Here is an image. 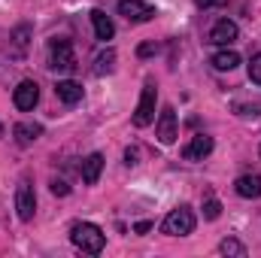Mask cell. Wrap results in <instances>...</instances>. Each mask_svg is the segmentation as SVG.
<instances>
[{"instance_id": "obj_1", "label": "cell", "mask_w": 261, "mask_h": 258, "mask_svg": "<svg viewBox=\"0 0 261 258\" xmlns=\"http://www.w3.org/2000/svg\"><path fill=\"white\" fill-rule=\"evenodd\" d=\"M70 240H73L76 249H82V252H88V255H100V252H103V243H107L103 231H100L97 225H91V222H76V225L70 228Z\"/></svg>"}, {"instance_id": "obj_2", "label": "cell", "mask_w": 261, "mask_h": 258, "mask_svg": "<svg viewBox=\"0 0 261 258\" xmlns=\"http://www.w3.org/2000/svg\"><path fill=\"white\" fill-rule=\"evenodd\" d=\"M161 231L170 234V237H189V234L195 231V213H192L189 207L170 210L167 219H164V225H161Z\"/></svg>"}, {"instance_id": "obj_3", "label": "cell", "mask_w": 261, "mask_h": 258, "mask_svg": "<svg viewBox=\"0 0 261 258\" xmlns=\"http://www.w3.org/2000/svg\"><path fill=\"white\" fill-rule=\"evenodd\" d=\"M155 107H158V88L155 82H146L143 85V94H140V104L134 110V125L137 128H146L155 122Z\"/></svg>"}, {"instance_id": "obj_4", "label": "cell", "mask_w": 261, "mask_h": 258, "mask_svg": "<svg viewBox=\"0 0 261 258\" xmlns=\"http://www.w3.org/2000/svg\"><path fill=\"white\" fill-rule=\"evenodd\" d=\"M49 67L55 73H73L76 70V55L70 40H52L49 43Z\"/></svg>"}, {"instance_id": "obj_5", "label": "cell", "mask_w": 261, "mask_h": 258, "mask_svg": "<svg viewBox=\"0 0 261 258\" xmlns=\"http://www.w3.org/2000/svg\"><path fill=\"white\" fill-rule=\"evenodd\" d=\"M15 213H18L21 222H31L34 213H37V194H34V186L28 179H21L18 189H15Z\"/></svg>"}, {"instance_id": "obj_6", "label": "cell", "mask_w": 261, "mask_h": 258, "mask_svg": "<svg viewBox=\"0 0 261 258\" xmlns=\"http://www.w3.org/2000/svg\"><path fill=\"white\" fill-rule=\"evenodd\" d=\"M119 15H125L128 21H152L155 18V6H149L146 0H119Z\"/></svg>"}, {"instance_id": "obj_7", "label": "cell", "mask_w": 261, "mask_h": 258, "mask_svg": "<svg viewBox=\"0 0 261 258\" xmlns=\"http://www.w3.org/2000/svg\"><path fill=\"white\" fill-rule=\"evenodd\" d=\"M12 100H15V107H18L21 113H31V110L37 107V100H40V85H37L34 79L18 82V88L12 91Z\"/></svg>"}, {"instance_id": "obj_8", "label": "cell", "mask_w": 261, "mask_h": 258, "mask_svg": "<svg viewBox=\"0 0 261 258\" xmlns=\"http://www.w3.org/2000/svg\"><path fill=\"white\" fill-rule=\"evenodd\" d=\"M155 137H158L164 146L176 143L179 128H176V113H173V107H164V110H161V116H158V125H155Z\"/></svg>"}, {"instance_id": "obj_9", "label": "cell", "mask_w": 261, "mask_h": 258, "mask_svg": "<svg viewBox=\"0 0 261 258\" xmlns=\"http://www.w3.org/2000/svg\"><path fill=\"white\" fill-rule=\"evenodd\" d=\"M237 34H240V28H237L231 18H219V21L213 24V31H210V43H213V46H231V43L237 40Z\"/></svg>"}, {"instance_id": "obj_10", "label": "cell", "mask_w": 261, "mask_h": 258, "mask_svg": "<svg viewBox=\"0 0 261 258\" xmlns=\"http://www.w3.org/2000/svg\"><path fill=\"white\" fill-rule=\"evenodd\" d=\"M210 152H213V137H206V134H195L192 143L182 149V158H186V161H203Z\"/></svg>"}, {"instance_id": "obj_11", "label": "cell", "mask_w": 261, "mask_h": 258, "mask_svg": "<svg viewBox=\"0 0 261 258\" xmlns=\"http://www.w3.org/2000/svg\"><path fill=\"white\" fill-rule=\"evenodd\" d=\"M91 24H94V37L97 40H113L116 37V24H113V18L103 12V9H91Z\"/></svg>"}, {"instance_id": "obj_12", "label": "cell", "mask_w": 261, "mask_h": 258, "mask_svg": "<svg viewBox=\"0 0 261 258\" xmlns=\"http://www.w3.org/2000/svg\"><path fill=\"white\" fill-rule=\"evenodd\" d=\"M100 170H103V155L100 152H91L85 161H82V183L85 186H94L100 179Z\"/></svg>"}, {"instance_id": "obj_13", "label": "cell", "mask_w": 261, "mask_h": 258, "mask_svg": "<svg viewBox=\"0 0 261 258\" xmlns=\"http://www.w3.org/2000/svg\"><path fill=\"white\" fill-rule=\"evenodd\" d=\"M12 137H15V143H18V146H31L34 140H40V137H43V125L18 122V125L12 128Z\"/></svg>"}, {"instance_id": "obj_14", "label": "cell", "mask_w": 261, "mask_h": 258, "mask_svg": "<svg viewBox=\"0 0 261 258\" xmlns=\"http://www.w3.org/2000/svg\"><path fill=\"white\" fill-rule=\"evenodd\" d=\"M55 94L64 100L67 107H73V104H79V100H82V85H79V82H73V79H61V82L55 85Z\"/></svg>"}, {"instance_id": "obj_15", "label": "cell", "mask_w": 261, "mask_h": 258, "mask_svg": "<svg viewBox=\"0 0 261 258\" xmlns=\"http://www.w3.org/2000/svg\"><path fill=\"white\" fill-rule=\"evenodd\" d=\"M234 192L240 197H261V176L258 173H246L234 183Z\"/></svg>"}, {"instance_id": "obj_16", "label": "cell", "mask_w": 261, "mask_h": 258, "mask_svg": "<svg viewBox=\"0 0 261 258\" xmlns=\"http://www.w3.org/2000/svg\"><path fill=\"white\" fill-rule=\"evenodd\" d=\"M237 64H240V55H237L234 49H222V52H216V55H213V67H216V70H222V73L234 70Z\"/></svg>"}, {"instance_id": "obj_17", "label": "cell", "mask_w": 261, "mask_h": 258, "mask_svg": "<svg viewBox=\"0 0 261 258\" xmlns=\"http://www.w3.org/2000/svg\"><path fill=\"white\" fill-rule=\"evenodd\" d=\"M113 70H116V52L107 49V52L97 55V61H94V73H97V76H107V73H113Z\"/></svg>"}, {"instance_id": "obj_18", "label": "cell", "mask_w": 261, "mask_h": 258, "mask_svg": "<svg viewBox=\"0 0 261 258\" xmlns=\"http://www.w3.org/2000/svg\"><path fill=\"white\" fill-rule=\"evenodd\" d=\"M219 252H222V255H234V258H246V246H243L240 240L228 237V240L219 243Z\"/></svg>"}, {"instance_id": "obj_19", "label": "cell", "mask_w": 261, "mask_h": 258, "mask_svg": "<svg viewBox=\"0 0 261 258\" xmlns=\"http://www.w3.org/2000/svg\"><path fill=\"white\" fill-rule=\"evenodd\" d=\"M219 216H222V203H219L216 197H210V200L203 203V219L213 222V219H219Z\"/></svg>"}, {"instance_id": "obj_20", "label": "cell", "mask_w": 261, "mask_h": 258, "mask_svg": "<svg viewBox=\"0 0 261 258\" xmlns=\"http://www.w3.org/2000/svg\"><path fill=\"white\" fill-rule=\"evenodd\" d=\"M28 37H31V28H28V24H21V28H15V34H12V40H15V46H18V52H24V46H28Z\"/></svg>"}, {"instance_id": "obj_21", "label": "cell", "mask_w": 261, "mask_h": 258, "mask_svg": "<svg viewBox=\"0 0 261 258\" xmlns=\"http://www.w3.org/2000/svg\"><path fill=\"white\" fill-rule=\"evenodd\" d=\"M249 79H252L255 85H261V52L252 55V61H249Z\"/></svg>"}, {"instance_id": "obj_22", "label": "cell", "mask_w": 261, "mask_h": 258, "mask_svg": "<svg viewBox=\"0 0 261 258\" xmlns=\"http://www.w3.org/2000/svg\"><path fill=\"white\" fill-rule=\"evenodd\" d=\"M258 113H261V107H258V104H252V107H249V104H237V116H246V119L252 116V119H255Z\"/></svg>"}, {"instance_id": "obj_23", "label": "cell", "mask_w": 261, "mask_h": 258, "mask_svg": "<svg viewBox=\"0 0 261 258\" xmlns=\"http://www.w3.org/2000/svg\"><path fill=\"white\" fill-rule=\"evenodd\" d=\"M155 52H158V43H143V46L137 49V55H140V58H152Z\"/></svg>"}, {"instance_id": "obj_24", "label": "cell", "mask_w": 261, "mask_h": 258, "mask_svg": "<svg viewBox=\"0 0 261 258\" xmlns=\"http://www.w3.org/2000/svg\"><path fill=\"white\" fill-rule=\"evenodd\" d=\"M52 194L64 197V194H70V186H67L64 179H52Z\"/></svg>"}, {"instance_id": "obj_25", "label": "cell", "mask_w": 261, "mask_h": 258, "mask_svg": "<svg viewBox=\"0 0 261 258\" xmlns=\"http://www.w3.org/2000/svg\"><path fill=\"white\" fill-rule=\"evenodd\" d=\"M146 231H152V222H137L134 225V234H146Z\"/></svg>"}, {"instance_id": "obj_26", "label": "cell", "mask_w": 261, "mask_h": 258, "mask_svg": "<svg viewBox=\"0 0 261 258\" xmlns=\"http://www.w3.org/2000/svg\"><path fill=\"white\" fill-rule=\"evenodd\" d=\"M125 164H128V167L137 164V149H128V152H125Z\"/></svg>"}, {"instance_id": "obj_27", "label": "cell", "mask_w": 261, "mask_h": 258, "mask_svg": "<svg viewBox=\"0 0 261 258\" xmlns=\"http://www.w3.org/2000/svg\"><path fill=\"white\" fill-rule=\"evenodd\" d=\"M197 6H200V9H206V6H216V3H219V0H195Z\"/></svg>"}]
</instances>
